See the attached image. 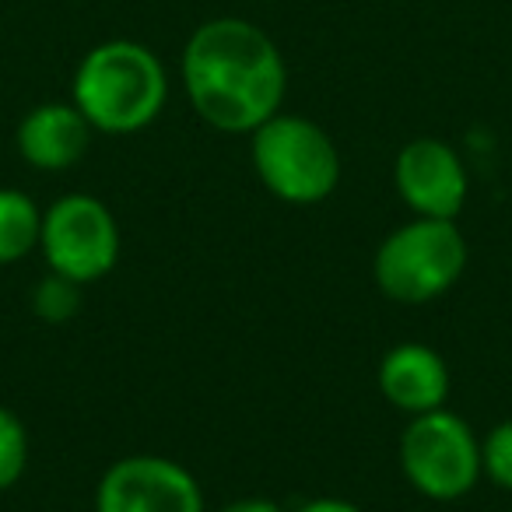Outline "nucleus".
<instances>
[{"instance_id":"obj_1","label":"nucleus","mask_w":512,"mask_h":512,"mask_svg":"<svg viewBox=\"0 0 512 512\" xmlns=\"http://www.w3.org/2000/svg\"><path fill=\"white\" fill-rule=\"evenodd\" d=\"M190 109L221 134H253L285 109L288 64L271 36L249 18H207L179 57Z\"/></svg>"},{"instance_id":"obj_2","label":"nucleus","mask_w":512,"mask_h":512,"mask_svg":"<svg viewBox=\"0 0 512 512\" xmlns=\"http://www.w3.org/2000/svg\"><path fill=\"white\" fill-rule=\"evenodd\" d=\"M169 99V74L151 46L137 39H106L81 57L71 102L95 134L127 137L151 127Z\"/></svg>"},{"instance_id":"obj_3","label":"nucleus","mask_w":512,"mask_h":512,"mask_svg":"<svg viewBox=\"0 0 512 512\" xmlns=\"http://www.w3.org/2000/svg\"><path fill=\"white\" fill-rule=\"evenodd\" d=\"M249 155L260 183L285 204H320L341 183V151L309 116L281 109L249 134Z\"/></svg>"},{"instance_id":"obj_4","label":"nucleus","mask_w":512,"mask_h":512,"mask_svg":"<svg viewBox=\"0 0 512 512\" xmlns=\"http://www.w3.org/2000/svg\"><path fill=\"white\" fill-rule=\"evenodd\" d=\"M467 267V242L456 221L414 218L393 228L376 249V285L386 299L425 306L449 292Z\"/></svg>"},{"instance_id":"obj_5","label":"nucleus","mask_w":512,"mask_h":512,"mask_svg":"<svg viewBox=\"0 0 512 512\" xmlns=\"http://www.w3.org/2000/svg\"><path fill=\"white\" fill-rule=\"evenodd\" d=\"M400 470L418 495L456 502L481 481V439L449 407L414 414L400 435Z\"/></svg>"},{"instance_id":"obj_6","label":"nucleus","mask_w":512,"mask_h":512,"mask_svg":"<svg viewBox=\"0 0 512 512\" xmlns=\"http://www.w3.org/2000/svg\"><path fill=\"white\" fill-rule=\"evenodd\" d=\"M39 249L53 274L92 285L106 278L120 260L116 214L92 193H64L43 211Z\"/></svg>"},{"instance_id":"obj_7","label":"nucleus","mask_w":512,"mask_h":512,"mask_svg":"<svg viewBox=\"0 0 512 512\" xmlns=\"http://www.w3.org/2000/svg\"><path fill=\"white\" fill-rule=\"evenodd\" d=\"M95 512H204V491L169 456H123L95 488Z\"/></svg>"},{"instance_id":"obj_8","label":"nucleus","mask_w":512,"mask_h":512,"mask_svg":"<svg viewBox=\"0 0 512 512\" xmlns=\"http://www.w3.org/2000/svg\"><path fill=\"white\" fill-rule=\"evenodd\" d=\"M393 186L400 200L414 211V218L456 221L467 204V169L453 144L439 137H414L397 151Z\"/></svg>"},{"instance_id":"obj_9","label":"nucleus","mask_w":512,"mask_h":512,"mask_svg":"<svg viewBox=\"0 0 512 512\" xmlns=\"http://www.w3.org/2000/svg\"><path fill=\"white\" fill-rule=\"evenodd\" d=\"M92 123L85 120L74 102H39L36 109L18 123V155L25 165L39 172H64L74 169L88 155L92 144Z\"/></svg>"},{"instance_id":"obj_10","label":"nucleus","mask_w":512,"mask_h":512,"mask_svg":"<svg viewBox=\"0 0 512 512\" xmlns=\"http://www.w3.org/2000/svg\"><path fill=\"white\" fill-rule=\"evenodd\" d=\"M379 390L397 411L404 414H428L446 407L453 376H449L446 358L428 344H397L379 362Z\"/></svg>"},{"instance_id":"obj_11","label":"nucleus","mask_w":512,"mask_h":512,"mask_svg":"<svg viewBox=\"0 0 512 512\" xmlns=\"http://www.w3.org/2000/svg\"><path fill=\"white\" fill-rule=\"evenodd\" d=\"M43 211L22 190L0 186V267L18 264L32 249H39Z\"/></svg>"},{"instance_id":"obj_12","label":"nucleus","mask_w":512,"mask_h":512,"mask_svg":"<svg viewBox=\"0 0 512 512\" xmlns=\"http://www.w3.org/2000/svg\"><path fill=\"white\" fill-rule=\"evenodd\" d=\"M25 467H29V432L15 411L0 407V491L15 488Z\"/></svg>"},{"instance_id":"obj_13","label":"nucleus","mask_w":512,"mask_h":512,"mask_svg":"<svg viewBox=\"0 0 512 512\" xmlns=\"http://www.w3.org/2000/svg\"><path fill=\"white\" fill-rule=\"evenodd\" d=\"M81 288L85 285L67 281L50 271V278L39 281L36 295H32V309H36L39 320H46V323H67V320H74L81 309Z\"/></svg>"},{"instance_id":"obj_14","label":"nucleus","mask_w":512,"mask_h":512,"mask_svg":"<svg viewBox=\"0 0 512 512\" xmlns=\"http://www.w3.org/2000/svg\"><path fill=\"white\" fill-rule=\"evenodd\" d=\"M481 470L498 488L512 491V418L498 421L481 442Z\"/></svg>"},{"instance_id":"obj_15","label":"nucleus","mask_w":512,"mask_h":512,"mask_svg":"<svg viewBox=\"0 0 512 512\" xmlns=\"http://www.w3.org/2000/svg\"><path fill=\"white\" fill-rule=\"evenodd\" d=\"M295 512H365V509L355 502H348V498L323 495V498H309V502H302Z\"/></svg>"},{"instance_id":"obj_16","label":"nucleus","mask_w":512,"mask_h":512,"mask_svg":"<svg viewBox=\"0 0 512 512\" xmlns=\"http://www.w3.org/2000/svg\"><path fill=\"white\" fill-rule=\"evenodd\" d=\"M218 512H285L278 502H271V498H256V495H249V498H235V502H228V505H221Z\"/></svg>"}]
</instances>
